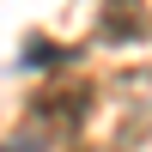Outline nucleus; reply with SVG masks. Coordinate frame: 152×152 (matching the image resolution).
<instances>
[{
    "mask_svg": "<svg viewBox=\"0 0 152 152\" xmlns=\"http://www.w3.org/2000/svg\"><path fill=\"white\" fill-rule=\"evenodd\" d=\"M85 110H91V91L85 85H49V91H37L31 97V122L43 128V140H61V134H79V122H85Z\"/></svg>",
    "mask_w": 152,
    "mask_h": 152,
    "instance_id": "obj_1",
    "label": "nucleus"
},
{
    "mask_svg": "<svg viewBox=\"0 0 152 152\" xmlns=\"http://www.w3.org/2000/svg\"><path fill=\"white\" fill-rule=\"evenodd\" d=\"M146 31H152V18L140 0H104V37L110 43H140Z\"/></svg>",
    "mask_w": 152,
    "mask_h": 152,
    "instance_id": "obj_2",
    "label": "nucleus"
}]
</instances>
